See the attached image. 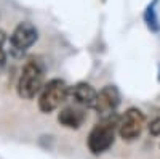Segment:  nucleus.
<instances>
[{
    "label": "nucleus",
    "mask_w": 160,
    "mask_h": 159,
    "mask_svg": "<svg viewBox=\"0 0 160 159\" xmlns=\"http://www.w3.org/2000/svg\"><path fill=\"white\" fill-rule=\"evenodd\" d=\"M43 85H45V68H43V64L35 58H31L29 61L24 63L22 69H21L18 84H16L18 95L22 100H32L37 95H40Z\"/></svg>",
    "instance_id": "1"
},
{
    "label": "nucleus",
    "mask_w": 160,
    "mask_h": 159,
    "mask_svg": "<svg viewBox=\"0 0 160 159\" xmlns=\"http://www.w3.org/2000/svg\"><path fill=\"white\" fill-rule=\"evenodd\" d=\"M118 119H120V116H117V114L101 117V121L96 122L95 127L90 130L88 138H87V146L91 151V154L99 156V154L106 153L114 145L115 132L118 127Z\"/></svg>",
    "instance_id": "2"
},
{
    "label": "nucleus",
    "mask_w": 160,
    "mask_h": 159,
    "mask_svg": "<svg viewBox=\"0 0 160 159\" xmlns=\"http://www.w3.org/2000/svg\"><path fill=\"white\" fill-rule=\"evenodd\" d=\"M68 97H69V85L66 84V81L59 77L50 79L48 82H45L38 95V109L43 114H50L56 111L64 101H68Z\"/></svg>",
    "instance_id": "3"
},
{
    "label": "nucleus",
    "mask_w": 160,
    "mask_h": 159,
    "mask_svg": "<svg viewBox=\"0 0 160 159\" xmlns=\"http://www.w3.org/2000/svg\"><path fill=\"white\" fill-rule=\"evenodd\" d=\"M146 127V116L139 108L131 106L118 119L117 134L125 141H135L141 137Z\"/></svg>",
    "instance_id": "4"
},
{
    "label": "nucleus",
    "mask_w": 160,
    "mask_h": 159,
    "mask_svg": "<svg viewBox=\"0 0 160 159\" xmlns=\"http://www.w3.org/2000/svg\"><path fill=\"white\" fill-rule=\"evenodd\" d=\"M38 39V31L31 21H21L13 29L8 42L11 47V51L15 55H21L26 50H29Z\"/></svg>",
    "instance_id": "5"
},
{
    "label": "nucleus",
    "mask_w": 160,
    "mask_h": 159,
    "mask_svg": "<svg viewBox=\"0 0 160 159\" xmlns=\"http://www.w3.org/2000/svg\"><path fill=\"white\" fill-rule=\"evenodd\" d=\"M118 104H120V92H118V88L115 85H104L98 92L95 111L101 117H106V116L115 114Z\"/></svg>",
    "instance_id": "6"
},
{
    "label": "nucleus",
    "mask_w": 160,
    "mask_h": 159,
    "mask_svg": "<svg viewBox=\"0 0 160 159\" xmlns=\"http://www.w3.org/2000/svg\"><path fill=\"white\" fill-rule=\"evenodd\" d=\"M98 98V90L88 82H77L75 85L69 87V97L68 100H72L74 104L85 109H95Z\"/></svg>",
    "instance_id": "7"
},
{
    "label": "nucleus",
    "mask_w": 160,
    "mask_h": 159,
    "mask_svg": "<svg viewBox=\"0 0 160 159\" xmlns=\"http://www.w3.org/2000/svg\"><path fill=\"white\" fill-rule=\"evenodd\" d=\"M87 121L85 108H80L77 104H69L58 113V122L66 129H80Z\"/></svg>",
    "instance_id": "8"
},
{
    "label": "nucleus",
    "mask_w": 160,
    "mask_h": 159,
    "mask_svg": "<svg viewBox=\"0 0 160 159\" xmlns=\"http://www.w3.org/2000/svg\"><path fill=\"white\" fill-rule=\"evenodd\" d=\"M155 3H157V0H154V2L149 3V7L146 8V11H144V23L152 32H160V23H158V16H157Z\"/></svg>",
    "instance_id": "9"
},
{
    "label": "nucleus",
    "mask_w": 160,
    "mask_h": 159,
    "mask_svg": "<svg viewBox=\"0 0 160 159\" xmlns=\"http://www.w3.org/2000/svg\"><path fill=\"white\" fill-rule=\"evenodd\" d=\"M5 40H7V35L0 31V69L5 66L7 63V50H5Z\"/></svg>",
    "instance_id": "10"
},
{
    "label": "nucleus",
    "mask_w": 160,
    "mask_h": 159,
    "mask_svg": "<svg viewBox=\"0 0 160 159\" xmlns=\"http://www.w3.org/2000/svg\"><path fill=\"white\" fill-rule=\"evenodd\" d=\"M148 129H149V134L152 137H158L160 135V116L152 119V121L149 122V125H148Z\"/></svg>",
    "instance_id": "11"
}]
</instances>
